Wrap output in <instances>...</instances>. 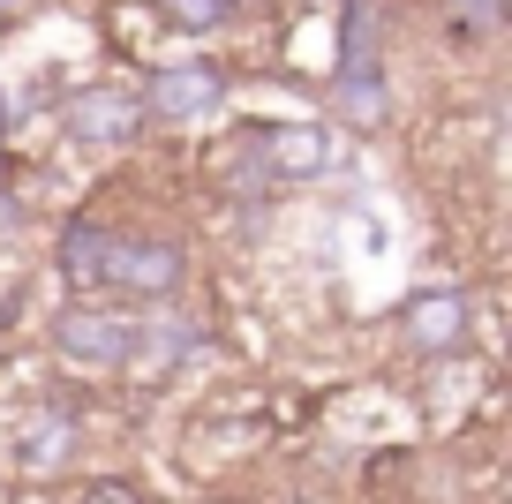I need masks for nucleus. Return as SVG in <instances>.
<instances>
[{
    "instance_id": "f257e3e1",
    "label": "nucleus",
    "mask_w": 512,
    "mask_h": 504,
    "mask_svg": "<svg viewBox=\"0 0 512 504\" xmlns=\"http://www.w3.org/2000/svg\"><path fill=\"white\" fill-rule=\"evenodd\" d=\"M339 106H347V121H384L377 16H369V0H354V8H347V46H339Z\"/></svg>"
},
{
    "instance_id": "f03ea898",
    "label": "nucleus",
    "mask_w": 512,
    "mask_h": 504,
    "mask_svg": "<svg viewBox=\"0 0 512 504\" xmlns=\"http://www.w3.org/2000/svg\"><path fill=\"white\" fill-rule=\"evenodd\" d=\"M53 339H61V354H76V362L113 369V362H128V347H136V324L113 316V309H68L61 324H53Z\"/></svg>"
},
{
    "instance_id": "7ed1b4c3",
    "label": "nucleus",
    "mask_w": 512,
    "mask_h": 504,
    "mask_svg": "<svg viewBox=\"0 0 512 504\" xmlns=\"http://www.w3.org/2000/svg\"><path fill=\"white\" fill-rule=\"evenodd\" d=\"M174 279H181V249H166V241H121V234H113L106 286H128V294H166Z\"/></svg>"
},
{
    "instance_id": "20e7f679",
    "label": "nucleus",
    "mask_w": 512,
    "mask_h": 504,
    "mask_svg": "<svg viewBox=\"0 0 512 504\" xmlns=\"http://www.w3.org/2000/svg\"><path fill=\"white\" fill-rule=\"evenodd\" d=\"M68 121H76L83 143H128L136 128H144V98H128V91H83Z\"/></svg>"
},
{
    "instance_id": "39448f33",
    "label": "nucleus",
    "mask_w": 512,
    "mask_h": 504,
    "mask_svg": "<svg viewBox=\"0 0 512 504\" xmlns=\"http://www.w3.org/2000/svg\"><path fill=\"white\" fill-rule=\"evenodd\" d=\"M226 91L219 68H166L159 83H151V113H166V121H189V113H211Z\"/></svg>"
},
{
    "instance_id": "423d86ee",
    "label": "nucleus",
    "mask_w": 512,
    "mask_h": 504,
    "mask_svg": "<svg viewBox=\"0 0 512 504\" xmlns=\"http://www.w3.org/2000/svg\"><path fill=\"white\" fill-rule=\"evenodd\" d=\"M460 331H467V301L460 294H415L407 301V339L415 347H460Z\"/></svg>"
},
{
    "instance_id": "0eeeda50",
    "label": "nucleus",
    "mask_w": 512,
    "mask_h": 504,
    "mask_svg": "<svg viewBox=\"0 0 512 504\" xmlns=\"http://www.w3.org/2000/svg\"><path fill=\"white\" fill-rule=\"evenodd\" d=\"M106 256H113V226H91V219H76L61 234V271L76 286H106Z\"/></svg>"
},
{
    "instance_id": "6e6552de",
    "label": "nucleus",
    "mask_w": 512,
    "mask_h": 504,
    "mask_svg": "<svg viewBox=\"0 0 512 504\" xmlns=\"http://www.w3.org/2000/svg\"><path fill=\"white\" fill-rule=\"evenodd\" d=\"M68 444H76V414H61V407H46L31 429H23V467H61L68 459Z\"/></svg>"
},
{
    "instance_id": "1a4fd4ad",
    "label": "nucleus",
    "mask_w": 512,
    "mask_h": 504,
    "mask_svg": "<svg viewBox=\"0 0 512 504\" xmlns=\"http://www.w3.org/2000/svg\"><path fill=\"white\" fill-rule=\"evenodd\" d=\"M166 16L181 31H219V23H234V0H166Z\"/></svg>"
},
{
    "instance_id": "9d476101",
    "label": "nucleus",
    "mask_w": 512,
    "mask_h": 504,
    "mask_svg": "<svg viewBox=\"0 0 512 504\" xmlns=\"http://www.w3.org/2000/svg\"><path fill=\"white\" fill-rule=\"evenodd\" d=\"M76 504H144V497H136L128 482H91V489H83Z\"/></svg>"
},
{
    "instance_id": "9b49d317",
    "label": "nucleus",
    "mask_w": 512,
    "mask_h": 504,
    "mask_svg": "<svg viewBox=\"0 0 512 504\" xmlns=\"http://www.w3.org/2000/svg\"><path fill=\"white\" fill-rule=\"evenodd\" d=\"M452 8H460V16H475V31H490V23H497V0H452Z\"/></svg>"
}]
</instances>
